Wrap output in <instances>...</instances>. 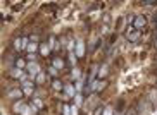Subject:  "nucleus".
<instances>
[{
	"instance_id": "obj_1",
	"label": "nucleus",
	"mask_w": 157,
	"mask_h": 115,
	"mask_svg": "<svg viewBox=\"0 0 157 115\" xmlns=\"http://www.w3.org/2000/svg\"><path fill=\"white\" fill-rule=\"evenodd\" d=\"M145 24H147V19H145V16H136V17H135V23H133V28L140 31V29H142Z\"/></svg>"
},
{
	"instance_id": "obj_2",
	"label": "nucleus",
	"mask_w": 157,
	"mask_h": 115,
	"mask_svg": "<svg viewBox=\"0 0 157 115\" xmlns=\"http://www.w3.org/2000/svg\"><path fill=\"white\" fill-rule=\"evenodd\" d=\"M126 36H128V40L131 43H136V41H140V38H142V31H138V29H136V31H129Z\"/></svg>"
},
{
	"instance_id": "obj_3",
	"label": "nucleus",
	"mask_w": 157,
	"mask_h": 115,
	"mask_svg": "<svg viewBox=\"0 0 157 115\" xmlns=\"http://www.w3.org/2000/svg\"><path fill=\"white\" fill-rule=\"evenodd\" d=\"M126 115H138V112L135 110V108H129V110L126 112Z\"/></svg>"
},
{
	"instance_id": "obj_4",
	"label": "nucleus",
	"mask_w": 157,
	"mask_h": 115,
	"mask_svg": "<svg viewBox=\"0 0 157 115\" xmlns=\"http://www.w3.org/2000/svg\"><path fill=\"white\" fill-rule=\"evenodd\" d=\"M102 110H104V108H102V106H100L98 110H95V115H100V113H102Z\"/></svg>"
}]
</instances>
